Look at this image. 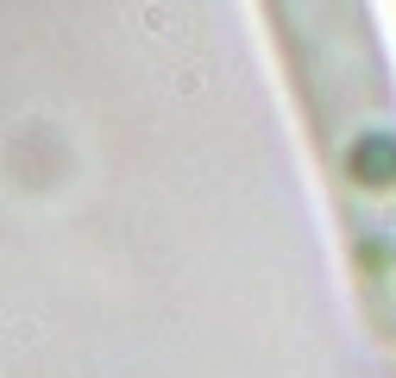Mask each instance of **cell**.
<instances>
[{
  "label": "cell",
  "mask_w": 396,
  "mask_h": 378,
  "mask_svg": "<svg viewBox=\"0 0 396 378\" xmlns=\"http://www.w3.org/2000/svg\"><path fill=\"white\" fill-rule=\"evenodd\" d=\"M270 26L283 32L302 89L327 94V120L340 126V164L358 189H390L384 158L396 164V126L378 120L384 107V50L371 32L365 0H270Z\"/></svg>",
  "instance_id": "obj_1"
}]
</instances>
